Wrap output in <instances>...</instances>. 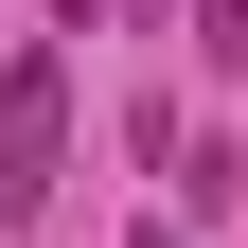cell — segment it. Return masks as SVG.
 I'll list each match as a JSON object with an SVG mask.
<instances>
[{
  "mask_svg": "<svg viewBox=\"0 0 248 248\" xmlns=\"http://www.w3.org/2000/svg\"><path fill=\"white\" fill-rule=\"evenodd\" d=\"M71 195V53H18V71H0V213H18V231H36V213Z\"/></svg>",
  "mask_w": 248,
  "mask_h": 248,
  "instance_id": "cell-1",
  "label": "cell"
},
{
  "mask_svg": "<svg viewBox=\"0 0 248 248\" xmlns=\"http://www.w3.org/2000/svg\"><path fill=\"white\" fill-rule=\"evenodd\" d=\"M195 36H213V71L248 89V0H195Z\"/></svg>",
  "mask_w": 248,
  "mask_h": 248,
  "instance_id": "cell-2",
  "label": "cell"
}]
</instances>
